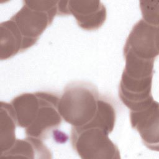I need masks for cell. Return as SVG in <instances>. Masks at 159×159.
I'll return each mask as SVG.
<instances>
[{
	"mask_svg": "<svg viewBox=\"0 0 159 159\" xmlns=\"http://www.w3.org/2000/svg\"><path fill=\"white\" fill-rule=\"evenodd\" d=\"M1 157L50 158L52 153L42 140L27 137L24 139H17L13 146L7 152L1 153Z\"/></svg>",
	"mask_w": 159,
	"mask_h": 159,
	"instance_id": "cell-10",
	"label": "cell"
},
{
	"mask_svg": "<svg viewBox=\"0 0 159 159\" xmlns=\"http://www.w3.org/2000/svg\"><path fill=\"white\" fill-rule=\"evenodd\" d=\"M116 117V110L111 101L104 97H100L94 116L84 125L98 127L110 134L114 129Z\"/></svg>",
	"mask_w": 159,
	"mask_h": 159,
	"instance_id": "cell-12",
	"label": "cell"
},
{
	"mask_svg": "<svg viewBox=\"0 0 159 159\" xmlns=\"http://www.w3.org/2000/svg\"><path fill=\"white\" fill-rule=\"evenodd\" d=\"M158 110V102L153 100L139 109L130 111L131 126L139 133L147 148L157 151L159 139Z\"/></svg>",
	"mask_w": 159,
	"mask_h": 159,
	"instance_id": "cell-6",
	"label": "cell"
},
{
	"mask_svg": "<svg viewBox=\"0 0 159 159\" xmlns=\"http://www.w3.org/2000/svg\"><path fill=\"white\" fill-rule=\"evenodd\" d=\"M143 20L147 23L158 26V2L140 1Z\"/></svg>",
	"mask_w": 159,
	"mask_h": 159,
	"instance_id": "cell-13",
	"label": "cell"
},
{
	"mask_svg": "<svg viewBox=\"0 0 159 159\" xmlns=\"http://www.w3.org/2000/svg\"><path fill=\"white\" fill-rule=\"evenodd\" d=\"M23 6L11 19L24 40L25 51L35 45L45 30L58 15V1H24Z\"/></svg>",
	"mask_w": 159,
	"mask_h": 159,
	"instance_id": "cell-2",
	"label": "cell"
},
{
	"mask_svg": "<svg viewBox=\"0 0 159 159\" xmlns=\"http://www.w3.org/2000/svg\"><path fill=\"white\" fill-rule=\"evenodd\" d=\"M109 134L98 127H72L70 140L73 148L83 159H119V150Z\"/></svg>",
	"mask_w": 159,
	"mask_h": 159,
	"instance_id": "cell-3",
	"label": "cell"
},
{
	"mask_svg": "<svg viewBox=\"0 0 159 159\" xmlns=\"http://www.w3.org/2000/svg\"><path fill=\"white\" fill-rule=\"evenodd\" d=\"M17 122L11 103L1 101L0 109V149L1 153L9 150L14 144Z\"/></svg>",
	"mask_w": 159,
	"mask_h": 159,
	"instance_id": "cell-11",
	"label": "cell"
},
{
	"mask_svg": "<svg viewBox=\"0 0 159 159\" xmlns=\"http://www.w3.org/2000/svg\"><path fill=\"white\" fill-rule=\"evenodd\" d=\"M17 125L26 129L34 121L40 105L39 92L27 93L15 97L11 102Z\"/></svg>",
	"mask_w": 159,
	"mask_h": 159,
	"instance_id": "cell-8",
	"label": "cell"
},
{
	"mask_svg": "<svg viewBox=\"0 0 159 159\" xmlns=\"http://www.w3.org/2000/svg\"><path fill=\"white\" fill-rule=\"evenodd\" d=\"M158 26L140 20L131 30L124 47V52L155 60L158 55Z\"/></svg>",
	"mask_w": 159,
	"mask_h": 159,
	"instance_id": "cell-5",
	"label": "cell"
},
{
	"mask_svg": "<svg viewBox=\"0 0 159 159\" xmlns=\"http://www.w3.org/2000/svg\"><path fill=\"white\" fill-rule=\"evenodd\" d=\"M39 94L40 105L37 115L30 125L25 129V133L26 137L42 140L61 124L62 117L58 109L59 96L48 91H40Z\"/></svg>",
	"mask_w": 159,
	"mask_h": 159,
	"instance_id": "cell-4",
	"label": "cell"
},
{
	"mask_svg": "<svg viewBox=\"0 0 159 159\" xmlns=\"http://www.w3.org/2000/svg\"><path fill=\"white\" fill-rule=\"evenodd\" d=\"M67 7L69 15L85 30H98L106 19V8L100 1H68Z\"/></svg>",
	"mask_w": 159,
	"mask_h": 159,
	"instance_id": "cell-7",
	"label": "cell"
},
{
	"mask_svg": "<svg viewBox=\"0 0 159 159\" xmlns=\"http://www.w3.org/2000/svg\"><path fill=\"white\" fill-rule=\"evenodd\" d=\"M0 58H10L24 52V40L14 22L11 19L0 24Z\"/></svg>",
	"mask_w": 159,
	"mask_h": 159,
	"instance_id": "cell-9",
	"label": "cell"
},
{
	"mask_svg": "<svg viewBox=\"0 0 159 159\" xmlns=\"http://www.w3.org/2000/svg\"><path fill=\"white\" fill-rule=\"evenodd\" d=\"M98 88L92 83L73 81L68 84L60 97L58 112L72 127H80L94 116L99 99Z\"/></svg>",
	"mask_w": 159,
	"mask_h": 159,
	"instance_id": "cell-1",
	"label": "cell"
}]
</instances>
